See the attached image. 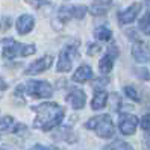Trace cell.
<instances>
[{
    "mask_svg": "<svg viewBox=\"0 0 150 150\" xmlns=\"http://www.w3.org/2000/svg\"><path fill=\"white\" fill-rule=\"evenodd\" d=\"M85 129L94 130L100 138H112L115 134V126L112 123V118L108 114H102V115H96L90 118L85 123Z\"/></svg>",
    "mask_w": 150,
    "mask_h": 150,
    "instance_id": "3",
    "label": "cell"
},
{
    "mask_svg": "<svg viewBox=\"0 0 150 150\" xmlns=\"http://www.w3.org/2000/svg\"><path fill=\"white\" fill-rule=\"evenodd\" d=\"M15 120L11 115H5L0 118V132H11L15 127Z\"/></svg>",
    "mask_w": 150,
    "mask_h": 150,
    "instance_id": "17",
    "label": "cell"
},
{
    "mask_svg": "<svg viewBox=\"0 0 150 150\" xmlns=\"http://www.w3.org/2000/svg\"><path fill=\"white\" fill-rule=\"evenodd\" d=\"M135 73H138V77L141 79H150V71L147 68H137Z\"/></svg>",
    "mask_w": 150,
    "mask_h": 150,
    "instance_id": "25",
    "label": "cell"
},
{
    "mask_svg": "<svg viewBox=\"0 0 150 150\" xmlns=\"http://www.w3.org/2000/svg\"><path fill=\"white\" fill-rule=\"evenodd\" d=\"M24 86V94L35 99H50L53 94V86L47 81H29Z\"/></svg>",
    "mask_w": 150,
    "mask_h": 150,
    "instance_id": "5",
    "label": "cell"
},
{
    "mask_svg": "<svg viewBox=\"0 0 150 150\" xmlns=\"http://www.w3.org/2000/svg\"><path fill=\"white\" fill-rule=\"evenodd\" d=\"M96 5L103 6V8H108L109 5H112V0H96Z\"/></svg>",
    "mask_w": 150,
    "mask_h": 150,
    "instance_id": "30",
    "label": "cell"
},
{
    "mask_svg": "<svg viewBox=\"0 0 150 150\" xmlns=\"http://www.w3.org/2000/svg\"><path fill=\"white\" fill-rule=\"evenodd\" d=\"M52 64H53V56H52V55H46V56H42V58H40L37 61H33V62L26 68L24 73L29 74V76L40 74L42 71H46V70H49L52 67Z\"/></svg>",
    "mask_w": 150,
    "mask_h": 150,
    "instance_id": "9",
    "label": "cell"
},
{
    "mask_svg": "<svg viewBox=\"0 0 150 150\" xmlns=\"http://www.w3.org/2000/svg\"><path fill=\"white\" fill-rule=\"evenodd\" d=\"M108 93L106 91H96L94 97H93V100H91V108L94 111H99V109H103L105 106H106V103H108Z\"/></svg>",
    "mask_w": 150,
    "mask_h": 150,
    "instance_id": "15",
    "label": "cell"
},
{
    "mask_svg": "<svg viewBox=\"0 0 150 150\" xmlns=\"http://www.w3.org/2000/svg\"><path fill=\"white\" fill-rule=\"evenodd\" d=\"M94 37L99 41H111L112 38V30L106 26H99V28L94 29Z\"/></svg>",
    "mask_w": 150,
    "mask_h": 150,
    "instance_id": "16",
    "label": "cell"
},
{
    "mask_svg": "<svg viewBox=\"0 0 150 150\" xmlns=\"http://www.w3.org/2000/svg\"><path fill=\"white\" fill-rule=\"evenodd\" d=\"M90 79H93V68L86 64L81 65L73 74V81L79 83H83L86 81H90Z\"/></svg>",
    "mask_w": 150,
    "mask_h": 150,
    "instance_id": "14",
    "label": "cell"
},
{
    "mask_svg": "<svg viewBox=\"0 0 150 150\" xmlns=\"http://www.w3.org/2000/svg\"><path fill=\"white\" fill-rule=\"evenodd\" d=\"M32 109L37 112L33 127L44 132L58 127L65 117V109L55 102H44L38 106H33Z\"/></svg>",
    "mask_w": 150,
    "mask_h": 150,
    "instance_id": "1",
    "label": "cell"
},
{
    "mask_svg": "<svg viewBox=\"0 0 150 150\" xmlns=\"http://www.w3.org/2000/svg\"><path fill=\"white\" fill-rule=\"evenodd\" d=\"M11 24H12V20L9 18V17H5L2 24H0V30H8V29L11 28Z\"/></svg>",
    "mask_w": 150,
    "mask_h": 150,
    "instance_id": "27",
    "label": "cell"
},
{
    "mask_svg": "<svg viewBox=\"0 0 150 150\" xmlns=\"http://www.w3.org/2000/svg\"><path fill=\"white\" fill-rule=\"evenodd\" d=\"M88 12H90L91 15L97 17V15H105L108 12V8H103V6H99V5H93L88 8Z\"/></svg>",
    "mask_w": 150,
    "mask_h": 150,
    "instance_id": "21",
    "label": "cell"
},
{
    "mask_svg": "<svg viewBox=\"0 0 150 150\" xmlns=\"http://www.w3.org/2000/svg\"><path fill=\"white\" fill-rule=\"evenodd\" d=\"M108 82H109V81H108V77H105V79H97V81L93 82V86H94V90H96V91H97V90L102 91V88L106 85Z\"/></svg>",
    "mask_w": 150,
    "mask_h": 150,
    "instance_id": "24",
    "label": "cell"
},
{
    "mask_svg": "<svg viewBox=\"0 0 150 150\" xmlns=\"http://www.w3.org/2000/svg\"><path fill=\"white\" fill-rule=\"evenodd\" d=\"M2 150H12V149H11V147H8V146H5V147H3Z\"/></svg>",
    "mask_w": 150,
    "mask_h": 150,
    "instance_id": "33",
    "label": "cell"
},
{
    "mask_svg": "<svg viewBox=\"0 0 150 150\" xmlns=\"http://www.w3.org/2000/svg\"><path fill=\"white\" fill-rule=\"evenodd\" d=\"M67 102L71 105V108L79 111L85 106V102H86V94L82 90H73L70 91L67 96Z\"/></svg>",
    "mask_w": 150,
    "mask_h": 150,
    "instance_id": "13",
    "label": "cell"
},
{
    "mask_svg": "<svg viewBox=\"0 0 150 150\" xmlns=\"http://www.w3.org/2000/svg\"><path fill=\"white\" fill-rule=\"evenodd\" d=\"M86 12H88V8L83 5H64L58 11V18L62 23H67L73 18L82 20L86 15Z\"/></svg>",
    "mask_w": 150,
    "mask_h": 150,
    "instance_id": "6",
    "label": "cell"
},
{
    "mask_svg": "<svg viewBox=\"0 0 150 150\" xmlns=\"http://www.w3.org/2000/svg\"><path fill=\"white\" fill-rule=\"evenodd\" d=\"M12 132L15 135H20V134H23V132H28V127H26L24 125H21V123H17L15 127L12 129Z\"/></svg>",
    "mask_w": 150,
    "mask_h": 150,
    "instance_id": "26",
    "label": "cell"
},
{
    "mask_svg": "<svg viewBox=\"0 0 150 150\" xmlns=\"http://www.w3.org/2000/svg\"><path fill=\"white\" fill-rule=\"evenodd\" d=\"M100 52H102V47H100L97 42H93V44H90V46H88L86 53L90 55V56H94V55H97V53H100Z\"/></svg>",
    "mask_w": 150,
    "mask_h": 150,
    "instance_id": "23",
    "label": "cell"
},
{
    "mask_svg": "<svg viewBox=\"0 0 150 150\" xmlns=\"http://www.w3.org/2000/svg\"><path fill=\"white\" fill-rule=\"evenodd\" d=\"M138 118L135 115H132V114H120V118H118V129L123 135H134L135 130L138 127Z\"/></svg>",
    "mask_w": 150,
    "mask_h": 150,
    "instance_id": "7",
    "label": "cell"
},
{
    "mask_svg": "<svg viewBox=\"0 0 150 150\" xmlns=\"http://www.w3.org/2000/svg\"><path fill=\"white\" fill-rule=\"evenodd\" d=\"M146 5H147V8L150 9V0H146Z\"/></svg>",
    "mask_w": 150,
    "mask_h": 150,
    "instance_id": "32",
    "label": "cell"
},
{
    "mask_svg": "<svg viewBox=\"0 0 150 150\" xmlns=\"http://www.w3.org/2000/svg\"><path fill=\"white\" fill-rule=\"evenodd\" d=\"M118 56V49L115 44H112V46H109L106 55H105L100 61H99V70L102 74H108L112 71L114 68V61H115V58Z\"/></svg>",
    "mask_w": 150,
    "mask_h": 150,
    "instance_id": "8",
    "label": "cell"
},
{
    "mask_svg": "<svg viewBox=\"0 0 150 150\" xmlns=\"http://www.w3.org/2000/svg\"><path fill=\"white\" fill-rule=\"evenodd\" d=\"M139 30L146 33V35H150V14H146L143 18L139 20Z\"/></svg>",
    "mask_w": 150,
    "mask_h": 150,
    "instance_id": "19",
    "label": "cell"
},
{
    "mask_svg": "<svg viewBox=\"0 0 150 150\" xmlns=\"http://www.w3.org/2000/svg\"><path fill=\"white\" fill-rule=\"evenodd\" d=\"M29 150H56V149H53V147H46V146H41V144H35V146H32Z\"/></svg>",
    "mask_w": 150,
    "mask_h": 150,
    "instance_id": "29",
    "label": "cell"
},
{
    "mask_svg": "<svg viewBox=\"0 0 150 150\" xmlns=\"http://www.w3.org/2000/svg\"><path fill=\"white\" fill-rule=\"evenodd\" d=\"M33 28H35V18L30 14H23L15 21V29H17V32H18L20 35L29 33Z\"/></svg>",
    "mask_w": 150,
    "mask_h": 150,
    "instance_id": "12",
    "label": "cell"
},
{
    "mask_svg": "<svg viewBox=\"0 0 150 150\" xmlns=\"http://www.w3.org/2000/svg\"><path fill=\"white\" fill-rule=\"evenodd\" d=\"M139 126H141V129H143L146 134H147V132H150V114H146V115L141 118Z\"/></svg>",
    "mask_w": 150,
    "mask_h": 150,
    "instance_id": "22",
    "label": "cell"
},
{
    "mask_svg": "<svg viewBox=\"0 0 150 150\" xmlns=\"http://www.w3.org/2000/svg\"><path fill=\"white\" fill-rule=\"evenodd\" d=\"M139 11H141V3L139 2L132 3L130 6L126 8L125 11L118 12V23L120 24H129L132 21H135V18L138 17Z\"/></svg>",
    "mask_w": 150,
    "mask_h": 150,
    "instance_id": "11",
    "label": "cell"
},
{
    "mask_svg": "<svg viewBox=\"0 0 150 150\" xmlns=\"http://www.w3.org/2000/svg\"><path fill=\"white\" fill-rule=\"evenodd\" d=\"M103 150H134V147L126 141H114V143L105 146Z\"/></svg>",
    "mask_w": 150,
    "mask_h": 150,
    "instance_id": "18",
    "label": "cell"
},
{
    "mask_svg": "<svg viewBox=\"0 0 150 150\" xmlns=\"http://www.w3.org/2000/svg\"><path fill=\"white\" fill-rule=\"evenodd\" d=\"M26 2H28L29 5H32V6H35V8H41L47 0H26Z\"/></svg>",
    "mask_w": 150,
    "mask_h": 150,
    "instance_id": "28",
    "label": "cell"
},
{
    "mask_svg": "<svg viewBox=\"0 0 150 150\" xmlns=\"http://www.w3.org/2000/svg\"><path fill=\"white\" fill-rule=\"evenodd\" d=\"M125 94H126L127 99L135 100V102H139V96H138V91L135 90V86H130V85L125 86Z\"/></svg>",
    "mask_w": 150,
    "mask_h": 150,
    "instance_id": "20",
    "label": "cell"
},
{
    "mask_svg": "<svg viewBox=\"0 0 150 150\" xmlns=\"http://www.w3.org/2000/svg\"><path fill=\"white\" fill-rule=\"evenodd\" d=\"M132 56L137 62H149L150 61V47L143 41H135L132 46Z\"/></svg>",
    "mask_w": 150,
    "mask_h": 150,
    "instance_id": "10",
    "label": "cell"
},
{
    "mask_svg": "<svg viewBox=\"0 0 150 150\" xmlns=\"http://www.w3.org/2000/svg\"><path fill=\"white\" fill-rule=\"evenodd\" d=\"M79 56V41L68 44V46L61 52L58 64H56V70L58 73H68L71 70L73 65V59Z\"/></svg>",
    "mask_w": 150,
    "mask_h": 150,
    "instance_id": "4",
    "label": "cell"
},
{
    "mask_svg": "<svg viewBox=\"0 0 150 150\" xmlns=\"http://www.w3.org/2000/svg\"><path fill=\"white\" fill-rule=\"evenodd\" d=\"M3 49V58L6 59H14V58H26L30 56L37 52L35 44H23V42H17L14 38H3L0 41Z\"/></svg>",
    "mask_w": 150,
    "mask_h": 150,
    "instance_id": "2",
    "label": "cell"
},
{
    "mask_svg": "<svg viewBox=\"0 0 150 150\" xmlns=\"http://www.w3.org/2000/svg\"><path fill=\"white\" fill-rule=\"evenodd\" d=\"M5 90H8V83L3 81V79H0V93L5 91Z\"/></svg>",
    "mask_w": 150,
    "mask_h": 150,
    "instance_id": "31",
    "label": "cell"
}]
</instances>
